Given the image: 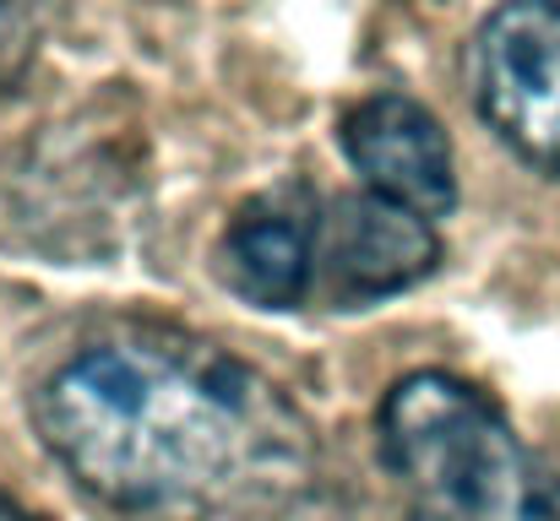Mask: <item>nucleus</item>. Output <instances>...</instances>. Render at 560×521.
I'll return each instance as SVG.
<instances>
[{
    "mask_svg": "<svg viewBox=\"0 0 560 521\" xmlns=\"http://www.w3.org/2000/svg\"><path fill=\"white\" fill-rule=\"evenodd\" d=\"M0 521H27V517H22V511H16V506H11V500L0 495Z\"/></svg>",
    "mask_w": 560,
    "mask_h": 521,
    "instance_id": "obj_8",
    "label": "nucleus"
},
{
    "mask_svg": "<svg viewBox=\"0 0 560 521\" xmlns=\"http://www.w3.org/2000/svg\"><path fill=\"white\" fill-rule=\"evenodd\" d=\"M11 38H16V27H11V16L0 11V76L11 71Z\"/></svg>",
    "mask_w": 560,
    "mask_h": 521,
    "instance_id": "obj_7",
    "label": "nucleus"
},
{
    "mask_svg": "<svg viewBox=\"0 0 560 521\" xmlns=\"http://www.w3.org/2000/svg\"><path fill=\"white\" fill-rule=\"evenodd\" d=\"M441 228L375 190L322 196L316 217V305H375L419 288L441 267Z\"/></svg>",
    "mask_w": 560,
    "mask_h": 521,
    "instance_id": "obj_4",
    "label": "nucleus"
},
{
    "mask_svg": "<svg viewBox=\"0 0 560 521\" xmlns=\"http://www.w3.org/2000/svg\"><path fill=\"white\" fill-rule=\"evenodd\" d=\"M316 217L322 190L289 179L234 206L218 234V283L250 310L316 305Z\"/></svg>",
    "mask_w": 560,
    "mask_h": 521,
    "instance_id": "obj_5",
    "label": "nucleus"
},
{
    "mask_svg": "<svg viewBox=\"0 0 560 521\" xmlns=\"http://www.w3.org/2000/svg\"><path fill=\"white\" fill-rule=\"evenodd\" d=\"M375 451L402 521H560V462L452 369H408L386 386Z\"/></svg>",
    "mask_w": 560,
    "mask_h": 521,
    "instance_id": "obj_2",
    "label": "nucleus"
},
{
    "mask_svg": "<svg viewBox=\"0 0 560 521\" xmlns=\"http://www.w3.org/2000/svg\"><path fill=\"white\" fill-rule=\"evenodd\" d=\"M33 429L93 500L137 517L229 506L311 457L305 413L256 364L170 327L71 347L33 391Z\"/></svg>",
    "mask_w": 560,
    "mask_h": 521,
    "instance_id": "obj_1",
    "label": "nucleus"
},
{
    "mask_svg": "<svg viewBox=\"0 0 560 521\" xmlns=\"http://www.w3.org/2000/svg\"><path fill=\"white\" fill-rule=\"evenodd\" d=\"M343 158L360 169L365 190L441 223L457 206V158L446 126L413 93H371L338 126Z\"/></svg>",
    "mask_w": 560,
    "mask_h": 521,
    "instance_id": "obj_6",
    "label": "nucleus"
},
{
    "mask_svg": "<svg viewBox=\"0 0 560 521\" xmlns=\"http://www.w3.org/2000/svg\"><path fill=\"white\" fill-rule=\"evenodd\" d=\"M479 120L528 164L560 179V0H501L468 44Z\"/></svg>",
    "mask_w": 560,
    "mask_h": 521,
    "instance_id": "obj_3",
    "label": "nucleus"
}]
</instances>
